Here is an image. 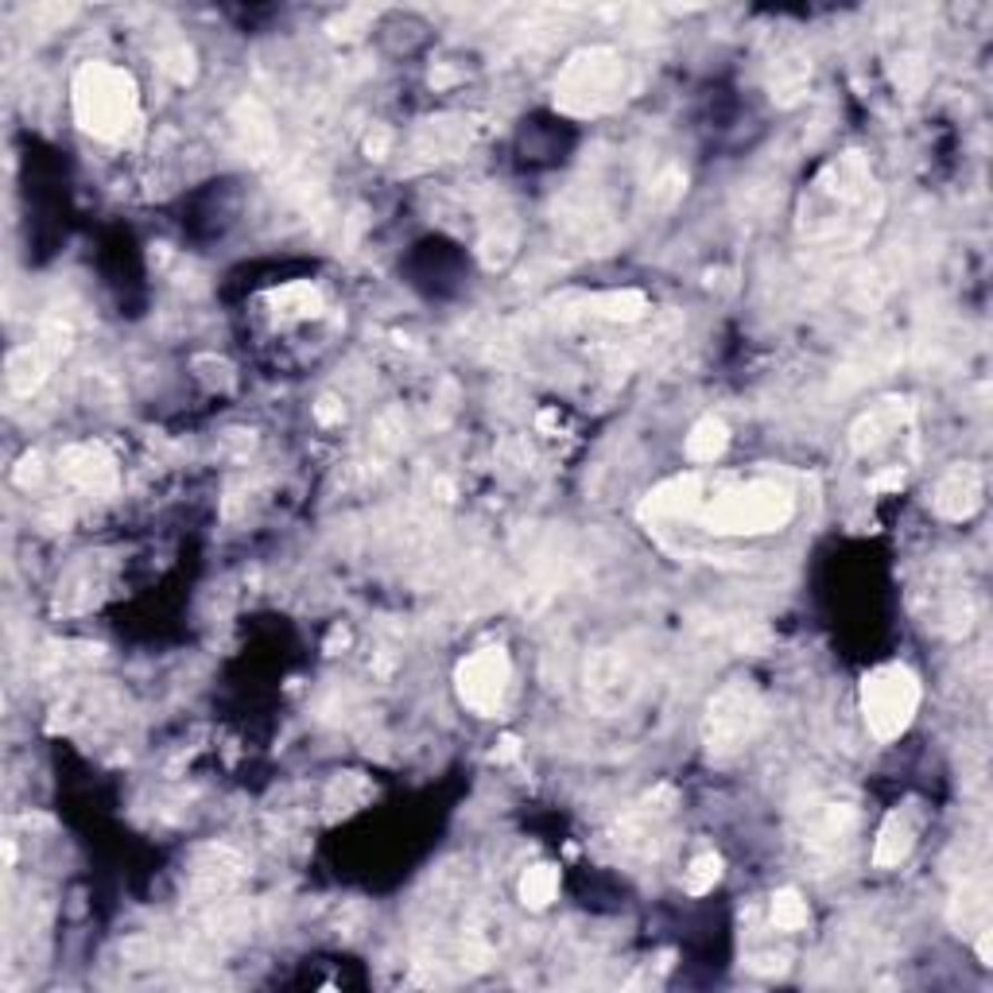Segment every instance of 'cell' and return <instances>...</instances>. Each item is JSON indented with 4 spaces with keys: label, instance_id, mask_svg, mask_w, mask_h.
I'll list each match as a JSON object with an SVG mask.
<instances>
[{
    "label": "cell",
    "instance_id": "1",
    "mask_svg": "<svg viewBox=\"0 0 993 993\" xmlns=\"http://www.w3.org/2000/svg\"><path fill=\"white\" fill-rule=\"evenodd\" d=\"M74 117L90 137L121 144L140 132V93L129 70L113 62H86L70 86Z\"/></svg>",
    "mask_w": 993,
    "mask_h": 993
},
{
    "label": "cell",
    "instance_id": "2",
    "mask_svg": "<svg viewBox=\"0 0 993 993\" xmlns=\"http://www.w3.org/2000/svg\"><path fill=\"white\" fill-rule=\"evenodd\" d=\"M795 504L792 493L776 482H745L734 490H722L719 496H706L699 504V516L711 532L730 535H756V532H780L792 520Z\"/></svg>",
    "mask_w": 993,
    "mask_h": 993
},
{
    "label": "cell",
    "instance_id": "3",
    "mask_svg": "<svg viewBox=\"0 0 993 993\" xmlns=\"http://www.w3.org/2000/svg\"><path fill=\"white\" fill-rule=\"evenodd\" d=\"M625 93V67L610 47H586L571 54L555 82V106L574 117H594L613 109Z\"/></svg>",
    "mask_w": 993,
    "mask_h": 993
},
{
    "label": "cell",
    "instance_id": "4",
    "mask_svg": "<svg viewBox=\"0 0 993 993\" xmlns=\"http://www.w3.org/2000/svg\"><path fill=\"white\" fill-rule=\"evenodd\" d=\"M920 711V680L904 664H885L865 675L862 714L877 742H893L912 726Z\"/></svg>",
    "mask_w": 993,
    "mask_h": 993
},
{
    "label": "cell",
    "instance_id": "5",
    "mask_svg": "<svg viewBox=\"0 0 993 993\" xmlns=\"http://www.w3.org/2000/svg\"><path fill=\"white\" fill-rule=\"evenodd\" d=\"M512 680V664L504 649H478L474 656H467L459 664V699L462 706H470L474 714H496V706L504 703V691Z\"/></svg>",
    "mask_w": 993,
    "mask_h": 993
},
{
    "label": "cell",
    "instance_id": "6",
    "mask_svg": "<svg viewBox=\"0 0 993 993\" xmlns=\"http://www.w3.org/2000/svg\"><path fill=\"white\" fill-rule=\"evenodd\" d=\"M756 722H761V703L749 688H726L706 711V745L711 753H730L742 749L753 738Z\"/></svg>",
    "mask_w": 993,
    "mask_h": 993
},
{
    "label": "cell",
    "instance_id": "7",
    "mask_svg": "<svg viewBox=\"0 0 993 993\" xmlns=\"http://www.w3.org/2000/svg\"><path fill=\"white\" fill-rule=\"evenodd\" d=\"M59 470L70 485H78V490H86V493H109L117 485L113 459H109L106 447H98V443L70 447V451L59 459Z\"/></svg>",
    "mask_w": 993,
    "mask_h": 993
},
{
    "label": "cell",
    "instance_id": "8",
    "mask_svg": "<svg viewBox=\"0 0 993 993\" xmlns=\"http://www.w3.org/2000/svg\"><path fill=\"white\" fill-rule=\"evenodd\" d=\"M935 512L947 520H971L982 504V474L974 467H951L947 474L940 478L932 496Z\"/></svg>",
    "mask_w": 993,
    "mask_h": 993
},
{
    "label": "cell",
    "instance_id": "9",
    "mask_svg": "<svg viewBox=\"0 0 993 993\" xmlns=\"http://www.w3.org/2000/svg\"><path fill=\"white\" fill-rule=\"evenodd\" d=\"M703 501H706V482L699 474H683L656 485L649 493V501L641 504V512L644 516H691V512H699Z\"/></svg>",
    "mask_w": 993,
    "mask_h": 993
},
{
    "label": "cell",
    "instance_id": "10",
    "mask_svg": "<svg viewBox=\"0 0 993 993\" xmlns=\"http://www.w3.org/2000/svg\"><path fill=\"white\" fill-rule=\"evenodd\" d=\"M912 823L901 815V811H893V815L885 819V826L877 831V842H873V862L881 865V870H889V865H901L904 857L912 854Z\"/></svg>",
    "mask_w": 993,
    "mask_h": 993
},
{
    "label": "cell",
    "instance_id": "11",
    "mask_svg": "<svg viewBox=\"0 0 993 993\" xmlns=\"http://www.w3.org/2000/svg\"><path fill=\"white\" fill-rule=\"evenodd\" d=\"M726 447H730L726 423L714 420V415H706V420H699L695 428H691L683 451H688V459L699 462V467H711V462H719L722 454H726Z\"/></svg>",
    "mask_w": 993,
    "mask_h": 993
},
{
    "label": "cell",
    "instance_id": "12",
    "mask_svg": "<svg viewBox=\"0 0 993 993\" xmlns=\"http://www.w3.org/2000/svg\"><path fill=\"white\" fill-rule=\"evenodd\" d=\"M893 408H877V412L862 415V420L854 423V447L857 451H873V447H881L889 439V431L901 428V415H909V408H896V400H889Z\"/></svg>",
    "mask_w": 993,
    "mask_h": 993
},
{
    "label": "cell",
    "instance_id": "13",
    "mask_svg": "<svg viewBox=\"0 0 993 993\" xmlns=\"http://www.w3.org/2000/svg\"><path fill=\"white\" fill-rule=\"evenodd\" d=\"M590 311L602 314V319L613 322H636L644 311H649V299L641 291H602V295H590Z\"/></svg>",
    "mask_w": 993,
    "mask_h": 993
},
{
    "label": "cell",
    "instance_id": "14",
    "mask_svg": "<svg viewBox=\"0 0 993 993\" xmlns=\"http://www.w3.org/2000/svg\"><path fill=\"white\" fill-rule=\"evenodd\" d=\"M238 132H241V140H245L249 156H257V160H264V152L275 140L272 121H268V117L260 113V106H252V101H245V106L238 109Z\"/></svg>",
    "mask_w": 993,
    "mask_h": 993
},
{
    "label": "cell",
    "instance_id": "15",
    "mask_svg": "<svg viewBox=\"0 0 993 993\" xmlns=\"http://www.w3.org/2000/svg\"><path fill=\"white\" fill-rule=\"evenodd\" d=\"M559 893V870L555 865H532V870L520 877V896H524L528 909H548Z\"/></svg>",
    "mask_w": 993,
    "mask_h": 993
},
{
    "label": "cell",
    "instance_id": "16",
    "mask_svg": "<svg viewBox=\"0 0 993 993\" xmlns=\"http://www.w3.org/2000/svg\"><path fill=\"white\" fill-rule=\"evenodd\" d=\"M808 901H803L795 889H780L776 896H772V924L780 927V932H800V927H808Z\"/></svg>",
    "mask_w": 993,
    "mask_h": 993
},
{
    "label": "cell",
    "instance_id": "17",
    "mask_svg": "<svg viewBox=\"0 0 993 993\" xmlns=\"http://www.w3.org/2000/svg\"><path fill=\"white\" fill-rule=\"evenodd\" d=\"M719 877H722V857L714 850H703L699 857H691L688 873H683V885H688V893L703 896L719 885Z\"/></svg>",
    "mask_w": 993,
    "mask_h": 993
},
{
    "label": "cell",
    "instance_id": "18",
    "mask_svg": "<svg viewBox=\"0 0 993 993\" xmlns=\"http://www.w3.org/2000/svg\"><path fill=\"white\" fill-rule=\"evenodd\" d=\"M275 299H280V307L288 314H319V307H322L319 291H314L311 283H291V288H283Z\"/></svg>",
    "mask_w": 993,
    "mask_h": 993
},
{
    "label": "cell",
    "instance_id": "19",
    "mask_svg": "<svg viewBox=\"0 0 993 993\" xmlns=\"http://www.w3.org/2000/svg\"><path fill=\"white\" fill-rule=\"evenodd\" d=\"M896 82H901L904 90L916 93L920 86L927 82V67H924V62H920V59H904L901 67H896Z\"/></svg>",
    "mask_w": 993,
    "mask_h": 993
},
{
    "label": "cell",
    "instance_id": "20",
    "mask_svg": "<svg viewBox=\"0 0 993 993\" xmlns=\"http://www.w3.org/2000/svg\"><path fill=\"white\" fill-rule=\"evenodd\" d=\"M163 67H168L171 74L179 78V82H187V78H191V51H187V47H175V51L168 54V62H163Z\"/></svg>",
    "mask_w": 993,
    "mask_h": 993
},
{
    "label": "cell",
    "instance_id": "21",
    "mask_svg": "<svg viewBox=\"0 0 993 993\" xmlns=\"http://www.w3.org/2000/svg\"><path fill=\"white\" fill-rule=\"evenodd\" d=\"M904 485V470H889V474H877L873 478V493H885V490H901Z\"/></svg>",
    "mask_w": 993,
    "mask_h": 993
},
{
    "label": "cell",
    "instance_id": "22",
    "mask_svg": "<svg viewBox=\"0 0 993 993\" xmlns=\"http://www.w3.org/2000/svg\"><path fill=\"white\" fill-rule=\"evenodd\" d=\"M516 756H520V742L516 738H504L501 749L493 753V761H516Z\"/></svg>",
    "mask_w": 993,
    "mask_h": 993
},
{
    "label": "cell",
    "instance_id": "23",
    "mask_svg": "<svg viewBox=\"0 0 993 993\" xmlns=\"http://www.w3.org/2000/svg\"><path fill=\"white\" fill-rule=\"evenodd\" d=\"M365 148H369V156H373V160H381L384 148H389V132H377V137H369Z\"/></svg>",
    "mask_w": 993,
    "mask_h": 993
}]
</instances>
